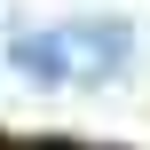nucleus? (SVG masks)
Segmentation results:
<instances>
[{"label":"nucleus","instance_id":"f257e3e1","mask_svg":"<svg viewBox=\"0 0 150 150\" xmlns=\"http://www.w3.org/2000/svg\"><path fill=\"white\" fill-rule=\"evenodd\" d=\"M47 47L63 63V79H119L134 63V32L119 16H79V24H47Z\"/></svg>","mask_w":150,"mask_h":150}]
</instances>
